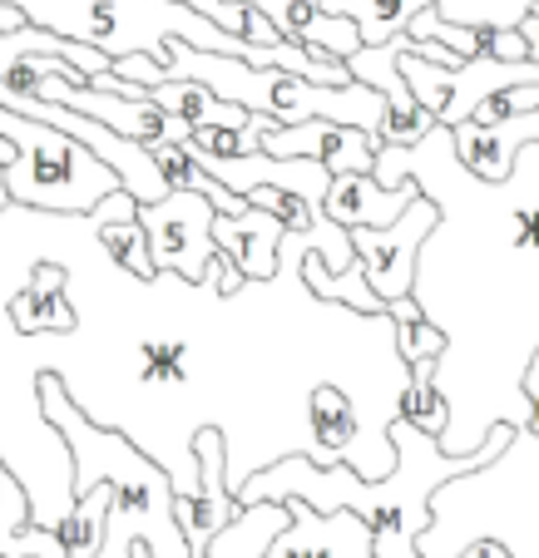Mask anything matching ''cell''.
<instances>
[{"label": "cell", "instance_id": "3", "mask_svg": "<svg viewBox=\"0 0 539 558\" xmlns=\"http://www.w3.org/2000/svg\"><path fill=\"white\" fill-rule=\"evenodd\" d=\"M0 5H15L25 25L89 45L109 60L134 50L164 60V40H189L199 50L238 54V60H248V50H253L243 35L218 31L208 15H199L183 0H0Z\"/></svg>", "mask_w": 539, "mask_h": 558}, {"label": "cell", "instance_id": "9", "mask_svg": "<svg viewBox=\"0 0 539 558\" xmlns=\"http://www.w3.org/2000/svg\"><path fill=\"white\" fill-rule=\"evenodd\" d=\"M189 450H193V464H199V489L193 495H173V519H179V534L189 544V554L203 558L208 538L233 519L238 499L228 489V440L203 425L189 440Z\"/></svg>", "mask_w": 539, "mask_h": 558}, {"label": "cell", "instance_id": "14", "mask_svg": "<svg viewBox=\"0 0 539 558\" xmlns=\"http://www.w3.org/2000/svg\"><path fill=\"white\" fill-rule=\"evenodd\" d=\"M421 193V179H402L396 189H381L371 173H332L327 198H322V213L342 228H386L406 203Z\"/></svg>", "mask_w": 539, "mask_h": 558}, {"label": "cell", "instance_id": "20", "mask_svg": "<svg viewBox=\"0 0 539 558\" xmlns=\"http://www.w3.org/2000/svg\"><path fill=\"white\" fill-rule=\"evenodd\" d=\"M302 282H307V292L322 296V302H332V306H347V312H357V316H386V302L371 292L361 263L342 267V272H327L322 257L302 253Z\"/></svg>", "mask_w": 539, "mask_h": 558}, {"label": "cell", "instance_id": "26", "mask_svg": "<svg viewBox=\"0 0 539 558\" xmlns=\"http://www.w3.org/2000/svg\"><path fill=\"white\" fill-rule=\"evenodd\" d=\"M525 109H539V85L495 89V95H486L470 109V119H476V124H500V119H515V114H525Z\"/></svg>", "mask_w": 539, "mask_h": 558}, {"label": "cell", "instance_id": "10", "mask_svg": "<svg viewBox=\"0 0 539 558\" xmlns=\"http://www.w3.org/2000/svg\"><path fill=\"white\" fill-rule=\"evenodd\" d=\"M287 524L273 534L263 558H376L371 529L351 509H312L302 499H283Z\"/></svg>", "mask_w": 539, "mask_h": 558}, {"label": "cell", "instance_id": "12", "mask_svg": "<svg viewBox=\"0 0 539 558\" xmlns=\"http://www.w3.org/2000/svg\"><path fill=\"white\" fill-rule=\"evenodd\" d=\"M529 144H539V109H525V114L500 119V124H476V119L451 124L455 163H466L476 183H510L515 154Z\"/></svg>", "mask_w": 539, "mask_h": 558}, {"label": "cell", "instance_id": "8", "mask_svg": "<svg viewBox=\"0 0 539 558\" xmlns=\"http://www.w3.org/2000/svg\"><path fill=\"white\" fill-rule=\"evenodd\" d=\"M441 228V203L416 193L386 228H347L351 253H357L361 272H367L371 292L381 302L416 292V263H421V243H431V232Z\"/></svg>", "mask_w": 539, "mask_h": 558}, {"label": "cell", "instance_id": "35", "mask_svg": "<svg viewBox=\"0 0 539 558\" xmlns=\"http://www.w3.org/2000/svg\"><path fill=\"white\" fill-rule=\"evenodd\" d=\"M129 558H154V554H148L144 544H134V548H129Z\"/></svg>", "mask_w": 539, "mask_h": 558}, {"label": "cell", "instance_id": "25", "mask_svg": "<svg viewBox=\"0 0 539 558\" xmlns=\"http://www.w3.org/2000/svg\"><path fill=\"white\" fill-rule=\"evenodd\" d=\"M277 119H267V114H257L253 124H243V129H193V144L203 148V154H213V158H243V154H253L257 144H263V134L273 129Z\"/></svg>", "mask_w": 539, "mask_h": 558}, {"label": "cell", "instance_id": "34", "mask_svg": "<svg viewBox=\"0 0 539 558\" xmlns=\"http://www.w3.org/2000/svg\"><path fill=\"white\" fill-rule=\"evenodd\" d=\"M11 203V193H5V163H0V208Z\"/></svg>", "mask_w": 539, "mask_h": 558}, {"label": "cell", "instance_id": "28", "mask_svg": "<svg viewBox=\"0 0 539 558\" xmlns=\"http://www.w3.org/2000/svg\"><path fill=\"white\" fill-rule=\"evenodd\" d=\"M238 35H243L248 45H277V40H287V35H277V25L267 21L257 5H248V0H243V31H238Z\"/></svg>", "mask_w": 539, "mask_h": 558}, {"label": "cell", "instance_id": "1", "mask_svg": "<svg viewBox=\"0 0 539 558\" xmlns=\"http://www.w3.org/2000/svg\"><path fill=\"white\" fill-rule=\"evenodd\" d=\"M386 440H392L396 460L381 480H361L347 460L318 464L312 454L297 450L287 460L253 470L233 489V499L238 505H253V499H302V505L322 509V514L327 509H351L371 529V554L376 558H421L416 554V538L431 524V495L441 485H451L455 474L500 460L505 445L515 440V425H505V421L490 425V435L470 454H445L431 435L416 430L402 415L386 425Z\"/></svg>", "mask_w": 539, "mask_h": 558}, {"label": "cell", "instance_id": "6", "mask_svg": "<svg viewBox=\"0 0 539 558\" xmlns=\"http://www.w3.org/2000/svg\"><path fill=\"white\" fill-rule=\"evenodd\" d=\"M35 99H55V105L64 109H80V114H89L95 124L115 129V134L134 138V144H183V138L193 134L183 119H173L169 109H159L154 99L144 95V89H134V95H119V89H95L89 85L85 70H74L70 60L55 64V74H45L40 85L31 89Z\"/></svg>", "mask_w": 539, "mask_h": 558}, {"label": "cell", "instance_id": "17", "mask_svg": "<svg viewBox=\"0 0 539 558\" xmlns=\"http://www.w3.org/2000/svg\"><path fill=\"white\" fill-rule=\"evenodd\" d=\"M287 524V505L283 499H253V505H238L233 519L208 538L203 558H263L273 534Z\"/></svg>", "mask_w": 539, "mask_h": 558}, {"label": "cell", "instance_id": "7", "mask_svg": "<svg viewBox=\"0 0 539 558\" xmlns=\"http://www.w3.org/2000/svg\"><path fill=\"white\" fill-rule=\"evenodd\" d=\"M134 222L148 238L154 272H173L189 287L203 282L213 263V203L203 193L169 189L159 203H134Z\"/></svg>", "mask_w": 539, "mask_h": 558}, {"label": "cell", "instance_id": "21", "mask_svg": "<svg viewBox=\"0 0 539 558\" xmlns=\"http://www.w3.org/2000/svg\"><path fill=\"white\" fill-rule=\"evenodd\" d=\"M435 356H421V361H406V390H402V421H411L416 430H426L431 440H445L451 430V401L445 390L435 386Z\"/></svg>", "mask_w": 539, "mask_h": 558}, {"label": "cell", "instance_id": "19", "mask_svg": "<svg viewBox=\"0 0 539 558\" xmlns=\"http://www.w3.org/2000/svg\"><path fill=\"white\" fill-rule=\"evenodd\" d=\"M307 421H312V440H307V454L318 464L347 460L351 440H357V415H351V401L337 386H318L307 396Z\"/></svg>", "mask_w": 539, "mask_h": 558}, {"label": "cell", "instance_id": "16", "mask_svg": "<svg viewBox=\"0 0 539 558\" xmlns=\"http://www.w3.org/2000/svg\"><path fill=\"white\" fill-rule=\"evenodd\" d=\"M11 322L15 337H70L74 331V306H70V272L64 267H31V282L11 296Z\"/></svg>", "mask_w": 539, "mask_h": 558}, {"label": "cell", "instance_id": "33", "mask_svg": "<svg viewBox=\"0 0 539 558\" xmlns=\"http://www.w3.org/2000/svg\"><path fill=\"white\" fill-rule=\"evenodd\" d=\"M21 25H25V15L15 5H0V31H21Z\"/></svg>", "mask_w": 539, "mask_h": 558}, {"label": "cell", "instance_id": "13", "mask_svg": "<svg viewBox=\"0 0 539 558\" xmlns=\"http://www.w3.org/2000/svg\"><path fill=\"white\" fill-rule=\"evenodd\" d=\"M248 5H257L277 25V35L307 45L322 60H347V54L361 50L357 25L347 15H332L322 0H248Z\"/></svg>", "mask_w": 539, "mask_h": 558}, {"label": "cell", "instance_id": "36", "mask_svg": "<svg viewBox=\"0 0 539 558\" xmlns=\"http://www.w3.org/2000/svg\"><path fill=\"white\" fill-rule=\"evenodd\" d=\"M0 558H5V554H0Z\"/></svg>", "mask_w": 539, "mask_h": 558}, {"label": "cell", "instance_id": "15", "mask_svg": "<svg viewBox=\"0 0 539 558\" xmlns=\"http://www.w3.org/2000/svg\"><path fill=\"white\" fill-rule=\"evenodd\" d=\"M283 222L273 213L253 208L243 213H213V247L238 263L248 282H273L277 277V243H283Z\"/></svg>", "mask_w": 539, "mask_h": 558}, {"label": "cell", "instance_id": "4", "mask_svg": "<svg viewBox=\"0 0 539 558\" xmlns=\"http://www.w3.org/2000/svg\"><path fill=\"white\" fill-rule=\"evenodd\" d=\"M0 138L15 148V158L5 163V193L15 208L80 218V213H95V203H105L119 189L115 169L55 124H40V119L0 105Z\"/></svg>", "mask_w": 539, "mask_h": 558}, {"label": "cell", "instance_id": "18", "mask_svg": "<svg viewBox=\"0 0 539 558\" xmlns=\"http://www.w3.org/2000/svg\"><path fill=\"white\" fill-rule=\"evenodd\" d=\"M148 99L159 109H169L173 119H183L189 129H243L253 124L257 114H248L243 105H228V99H218L213 89L193 85V80H159V85H148L144 89Z\"/></svg>", "mask_w": 539, "mask_h": 558}, {"label": "cell", "instance_id": "23", "mask_svg": "<svg viewBox=\"0 0 539 558\" xmlns=\"http://www.w3.org/2000/svg\"><path fill=\"white\" fill-rule=\"evenodd\" d=\"M95 243L105 247L109 257H115L119 267H124L134 282H154V257H148V238L144 228H139L134 218H115V222H99L95 228Z\"/></svg>", "mask_w": 539, "mask_h": 558}, {"label": "cell", "instance_id": "32", "mask_svg": "<svg viewBox=\"0 0 539 558\" xmlns=\"http://www.w3.org/2000/svg\"><path fill=\"white\" fill-rule=\"evenodd\" d=\"M519 35H525V45H529V60H539V11H525L519 15V25H515Z\"/></svg>", "mask_w": 539, "mask_h": 558}, {"label": "cell", "instance_id": "27", "mask_svg": "<svg viewBox=\"0 0 539 558\" xmlns=\"http://www.w3.org/2000/svg\"><path fill=\"white\" fill-rule=\"evenodd\" d=\"M253 208H263V213H273L283 228H307L312 222V213L318 208H307L302 198H292V193H283V189H273V183H257V189H248L243 193Z\"/></svg>", "mask_w": 539, "mask_h": 558}, {"label": "cell", "instance_id": "31", "mask_svg": "<svg viewBox=\"0 0 539 558\" xmlns=\"http://www.w3.org/2000/svg\"><path fill=\"white\" fill-rule=\"evenodd\" d=\"M455 558H510V554H505V544H495V538H470Z\"/></svg>", "mask_w": 539, "mask_h": 558}, {"label": "cell", "instance_id": "24", "mask_svg": "<svg viewBox=\"0 0 539 558\" xmlns=\"http://www.w3.org/2000/svg\"><path fill=\"white\" fill-rule=\"evenodd\" d=\"M406 35H411V40L445 45V50L460 54V60H476V54H486V45H490V31H480V25L441 21V11H435V5H421V11L406 21Z\"/></svg>", "mask_w": 539, "mask_h": 558}, {"label": "cell", "instance_id": "11", "mask_svg": "<svg viewBox=\"0 0 539 558\" xmlns=\"http://www.w3.org/2000/svg\"><path fill=\"white\" fill-rule=\"evenodd\" d=\"M257 148L277 158H318L332 173H371L381 134L357 124H332V119H302V124H273Z\"/></svg>", "mask_w": 539, "mask_h": 558}, {"label": "cell", "instance_id": "29", "mask_svg": "<svg viewBox=\"0 0 539 558\" xmlns=\"http://www.w3.org/2000/svg\"><path fill=\"white\" fill-rule=\"evenodd\" d=\"M525 425H519V430L529 435V440H539V351L535 356H529V371H525Z\"/></svg>", "mask_w": 539, "mask_h": 558}, {"label": "cell", "instance_id": "30", "mask_svg": "<svg viewBox=\"0 0 539 558\" xmlns=\"http://www.w3.org/2000/svg\"><path fill=\"white\" fill-rule=\"evenodd\" d=\"M486 54H495V60H529V45H525V35L510 25V31H490Z\"/></svg>", "mask_w": 539, "mask_h": 558}, {"label": "cell", "instance_id": "22", "mask_svg": "<svg viewBox=\"0 0 539 558\" xmlns=\"http://www.w3.org/2000/svg\"><path fill=\"white\" fill-rule=\"evenodd\" d=\"M322 5L332 15H347L357 25L361 45H381V40H392V35H402L406 21L421 5H435V0H322Z\"/></svg>", "mask_w": 539, "mask_h": 558}, {"label": "cell", "instance_id": "5", "mask_svg": "<svg viewBox=\"0 0 539 558\" xmlns=\"http://www.w3.org/2000/svg\"><path fill=\"white\" fill-rule=\"evenodd\" d=\"M402 80L411 85L416 105L435 119V124H460L486 95L510 85H539V60H495V54H476L460 64H431L421 54H402Z\"/></svg>", "mask_w": 539, "mask_h": 558}, {"label": "cell", "instance_id": "2", "mask_svg": "<svg viewBox=\"0 0 539 558\" xmlns=\"http://www.w3.org/2000/svg\"><path fill=\"white\" fill-rule=\"evenodd\" d=\"M40 396V415L70 450V485L74 495H85L89 485H109V514L105 538H99L95 558H129V548L144 544L154 558H193L173 519V480L144 445L124 440L119 430L99 425L95 415L80 411L60 376L45 371L35 380Z\"/></svg>", "mask_w": 539, "mask_h": 558}]
</instances>
